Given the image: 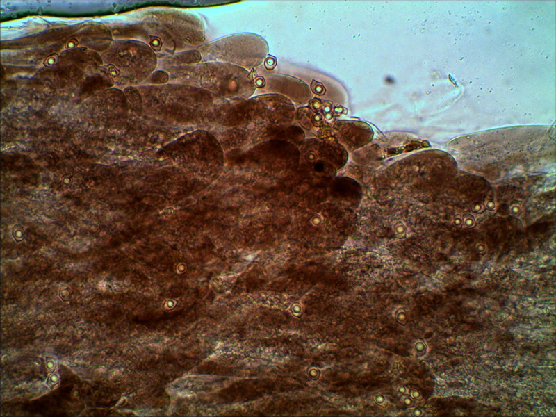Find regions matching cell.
I'll return each mask as SVG.
<instances>
[{
	"instance_id": "obj_1",
	"label": "cell",
	"mask_w": 556,
	"mask_h": 417,
	"mask_svg": "<svg viewBox=\"0 0 556 417\" xmlns=\"http://www.w3.org/2000/svg\"><path fill=\"white\" fill-rule=\"evenodd\" d=\"M172 70L174 82L202 88L223 99L235 101L248 98L255 89L246 70L228 63L177 66Z\"/></svg>"
},
{
	"instance_id": "obj_2",
	"label": "cell",
	"mask_w": 556,
	"mask_h": 417,
	"mask_svg": "<svg viewBox=\"0 0 556 417\" xmlns=\"http://www.w3.org/2000/svg\"><path fill=\"white\" fill-rule=\"evenodd\" d=\"M204 60L252 67L265 58L268 47L259 35L244 33L213 41L200 48Z\"/></svg>"
},
{
	"instance_id": "obj_3",
	"label": "cell",
	"mask_w": 556,
	"mask_h": 417,
	"mask_svg": "<svg viewBox=\"0 0 556 417\" xmlns=\"http://www.w3.org/2000/svg\"><path fill=\"white\" fill-rule=\"evenodd\" d=\"M270 84H275L274 91H279L297 104H304L312 97L308 85L300 79L286 76H276L270 79Z\"/></svg>"
}]
</instances>
